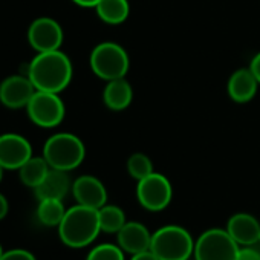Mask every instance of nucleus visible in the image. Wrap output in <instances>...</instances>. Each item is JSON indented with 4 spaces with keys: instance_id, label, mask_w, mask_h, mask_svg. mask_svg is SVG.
I'll return each instance as SVG.
<instances>
[{
    "instance_id": "7ed1b4c3",
    "label": "nucleus",
    "mask_w": 260,
    "mask_h": 260,
    "mask_svg": "<svg viewBox=\"0 0 260 260\" xmlns=\"http://www.w3.org/2000/svg\"><path fill=\"white\" fill-rule=\"evenodd\" d=\"M84 144L74 134H55L49 137L43 146V158L51 169L71 172L84 161Z\"/></svg>"
},
{
    "instance_id": "a211bd4d",
    "label": "nucleus",
    "mask_w": 260,
    "mask_h": 260,
    "mask_svg": "<svg viewBox=\"0 0 260 260\" xmlns=\"http://www.w3.org/2000/svg\"><path fill=\"white\" fill-rule=\"evenodd\" d=\"M49 170H51V167L43 156H31L19 169V178L26 187L36 188L42 184V181L46 178Z\"/></svg>"
},
{
    "instance_id": "aec40b11",
    "label": "nucleus",
    "mask_w": 260,
    "mask_h": 260,
    "mask_svg": "<svg viewBox=\"0 0 260 260\" xmlns=\"http://www.w3.org/2000/svg\"><path fill=\"white\" fill-rule=\"evenodd\" d=\"M66 214L63 201L60 199H43L39 201L37 217L46 226H58Z\"/></svg>"
},
{
    "instance_id": "6e6552de",
    "label": "nucleus",
    "mask_w": 260,
    "mask_h": 260,
    "mask_svg": "<svg viewBox=\"0 0 260 260\" xmlns=\"http://www.w3.org/2000/svg\"><path fill=\"white\" fill-rule=\"evenodd\" d=\"M137 198L143 208L149 211H162L172 202L173 187L164 175L153 172L147 178L138 181Z\"/></svg>"
},
{
    "instance_id": "cd10ccee",
    "label": "nucleus",
    "mask_w": 260,
    "mask_h": 260,
    "mask_svg": "<svg viewBox=\"0 0 260 260\" xmlns=\"http://www.w3.org/2000/svg\"><path fill=\"white\" fill-rule=\"evenodd\" d=\"M8 210H10V204H8V199L0 193V220L5 219V216L8 214Z\"/></svg>"
},
{
    "instance_id": "2eb2a0df",
    "label": "nucleus",
    "mask_w": 260,
    "mask_h": 260,
    "mask_svg": "<svg viewBox=\"0 0 260 260\" xmlns=\"http://www.w3.org/2000/svg\"><path fill=\"white\" fill-rule=\"evenodd\" d=\"M228 95L236 103H248L255 96L258 81L249 68L237 69L228 80Z\"/></svg>"
},
{
    "instance_id": "4468645a",
    "label": "nucleus",
    "mask_w": 260,
    "mask_h": 260,
    "mask_svg": "<svg viewBox=\"0 0 260 260\" xmlns=\"http://www.w3.org/2000/svg\"><path fill=\"white\" fill-rule=\"evenodd\" d=\"M239 246H254L260 242V220L248 213H236L228 219L226 228Z\"/></svg>"
},
{
    "instance_id": "0eeeda50",
    "label": "nucleus",
    "mask_w": 260,
    "mask_h": 260,
    "mask_svg": "<svg viewBox=\"0 0 260 260\" xmlns=\"http://www.w3.org/2000/svg\"><path fill=\"white\" fill-rule=\"evenodd\" d=\"M28 118L39 127L52 128L64 119V103L58 93L36 90L25 107Z\"/></svg>"
},
{
    "instance_id": "9b49d317",
    "label": "nucleus",
    "mask_w": 260,
    "mask_h": 260,
    "mask_svg": "<svg viewBox=\"0 0 260 260\" xmlns=\"http://www.w3.org/2000/svg\"><path fill=\"white\" fill-rule=\"evenodd\" d=\"M36 90L28 75H11L0 83V103L8 109L26 107Z\"/></svg>"
},
{
    "instance_id": "7c9ffc66",
    "label": "nucleus",
    "mask_w": 260,
    "mask_h": 260,
    "mask_svg": "<svg viewBox=\"0 0 260 260\" xmlns=\"http://www.w3.org/2000/svg\"><path fill=\"white\" fill-rule=\"evenodd\" d=\"M4 255V249H2V246H0V257Z\"/></svg>"
},
{
    "instance_id": "dca6fc26",
    "label": "nucleus",
    "mask_w": 260,
    "mask_h": 260,
    "mask_svg": "<svg viewBox=\"0 0 260 260\" xmlns=\"http://www.w3.org/2000/svg\"><path fill=\"white\" fill-rule=\"evenodd\" d=\"M69 190H72V184H71L68 172L57 170V169H51L46 178L42 181V184L34 188L39 201H43V199L63 201Z\"/></svg>"
},
{
    "instance_id": "c756f323",
    "label": "nucleus",
    "mask_w": 260,
    "mask_h": 260,
    "mask_svg": "<svg viewBox=\"0 0 260 260\" xmlns=\"http://www.w3.org/2000/svg\"><path fill=\"white\" fill-rule=\"evenodd\" d=\"M4 167H2V164H0V182H2V179H4Z\"/></svg>"
},
{
    "instance_id": "f8f14e48",
    "label": "nucleus",
    "mask_w": 260,
    "mask_h": 260,
    "mask_svg": "<svg viewBox=\"0 0 260 260\" xmlns=\"http://www.w3.org/2000/svg\"><path fill=\"white\" fill-rule=\"evenodd\" d=\"M72 194L77 204L95 210H100L107 204V190L104 184L92 175H83L77 178L72 184Z\"/></svg>"
},
{
    "instance_id": "f3484780",
    "label": "nucleus",
    "mask_w": 260,
    "mask_h": 260,
    "mask_svg": "<svg viewBox=\"0 0 260 260\" xmlns=\"http://www.w3.org/2000/svg\"><path fill=\"white\" fill-rule=\"evenodd\" d=\"M104 104L115 112L124 110L130 106L134 100V90L130 83L125 78H116L107 81V86L103 93Z\"/></svg>"
},
{
    "instance_id": "ddd939ff",
    "label": "nucleus",
    "mask_w": 260,
    "mask_h": 260,
    "mask_svg": "<svg viewBox=\"0 0 260 260\" xmlns=\"http://www.w3.org/2000/svg\"><path fill=\"white\" fill-rule=\"evenodd\" d=\"M116 240L124 252L134 255L150 249L152 233L141 222H125V225L116 233Z\"/></svg>"
},
{
    "instance_id": "bb28decb",
    "label": "nucleus",
    "mask_w": 260,
    "mask_h": 260,
    "mask_svg": "<svg viewBox=\"0 0 260 260\" xmlns=\"http://www.w3.org/2000/svg\"><path fill=\"white\" fill-rule=\"evenodd\" d=\"M130 260H159V258L155 255V252H153L152 249H146V251H143V252L134 254Z\"/></svg>"
},
{
    "instance_id": "f03ea898",
    "label": "nucleus",
    "mask_w": 260,
    "mask_h": 260,
    "mask_svg": "<svg viewBox=\"0 0 260 260\" xmlns=\"http://www.w3.org/2000/svg\"><path fill=\"white\" fill-rule=\"evenodd\" d=\"M100 233L98 210L80 204L66 210V214L58 225L61 242L71 248H84L90 245Z\"/></svg>"
},
{
    "instance_id": "39448f33",
    "label": "nucleus",
    "mask_w": 260,
    "mask_h": 260,
    "mask_svg": "<svg viewBox=\"0 0 260 260\" xmlns=\"http://www.w3.org/2000/svg\"><path fill=\"white\" fill-rule=\"evenodd\" d=\"M89 63L92 72L106 81L124 78L130 66L125 49L113 42H103L96 45L90 54Z\"/></svg>"
},
{
    "instance_id": "a878e982",
    "label": "nucleus",
    "mask_w": 260,
    "mask_h": 260,
    "mask_svg": "<svg viewBox=\"0 0 260 260\" xmlns=\"http://www.w3.org/2000/svg\"><path fill=\"white\" fill-rule=\"evenodd\" d=\"M249 69H251V72L254 74V77L257 78V81H258V84H260V52L255 54L254 58L251 60Z\"/></svg>"
},
{
    "instance_id": "c85d7f7f",
    "label": "nucleus",
    "mask_w": 260,
    "mask_h": 260,
    "mask_svg": "<svg viewBox=\"0 0 260 260\" xmlns=\"http://www.w3.org/2000/svg\"><path fill=\"white\" fill-rule=\"evenodd\" d=\"M72 2L83 8H95L100 0H72Z\"/></svg>"
},
{
    "instance_id": "393cba45",
    "label": "nucleus",
    "mask_w": 260,
    "mask_h": 260,
    "mask_svg": "<svg viewBox=\"0 0 260 260\" xmlns=\"http://www.w3.org/2000/svg\"><path fill=\"white\" fill-rule=\"evenodd\" d=\"M237 260H260V251L251 246H243L239 249Z\"/></svg>"
},
{
    "instance_id": "f257e3e1",
    "label": "nucleus",
    "mask_w": 260,
    "mask_h": 260,
    "mask_svg": "<svg viewBox=\"0 0 260 260\" xmlns=\"http://www.w3.org/2000/svg\"><path fill=\"white\" fill-rule=\"evenodd\" d=\"M72 63L69 57L57 49L49 52H37V55L28 63L25 75L29 77L34 87L43 92L60 93L72 80Z\"/></svg>"
},
{
    "instance_id": "20e7f679",
    "label": "nucleus",
    "mask_w": 260,
    "mask_h": 260,
    "mask_svg": "<svg viewBox=\"0 0 260 260\" xmlns=\"http://www.w3.org/2000/svg\"><path fill=\"white\" fill-rule=\"evenodd\" d=\"M150 249L159 260H188L194 251V239L179 225H164L152 233Z\"/></svg>"
},
{
    "instance_id": "9d476101",
    "label": "nucleus",
    "mask_w": 260,
    "mask_h": 260,
    "mask_svg": "<svg viewBox=\"0 0 260 260\" xmlns=\"http://www.w3.org/2000/svg\"><path fill=\"white\" fill-rule=\"evenodd\" d=\"M32 156L31 143L19 134L0 135V164L5 170H19Z\"/></svg>"
},
{
    "instance_id": "1a4fd4ad",
    "label": "nucleus",
    "mask_w": 260,
    "mask_h": 260,
    "mask_svg": "<svg viewBox=\"0 0 260 260\" xmlns=\"http://www.w3.org/2000/svg\"><path fill=\"white\" fill-rule=\"evenodd\" d=\"M28 43L36 52L57 51L63 45V29L60 23L51 17H39L28 28Z\"/></svg>"
},
{
    "instance_id": "5701e85b",
    "label": "nucleus",
    "mask_w": 260,
    "mask_h": 260,
    "mask_svg": "<svg viewBox=\"0 0 260 260\" xmlns=\"http://www.w3.org/2000/svg\"><path fill=\"white\" fill-rule=\"evenodd\" d=\"M86 260H124V251L118 245L101 243L87 254Z\"/></svg>"
},
{
    "instance_id": "412c9836",
    "label": "nucleus",
    "mask_w": 260,
    "mask_h": 260,
    "mask_svg": "<svg viewBox=\"0 0 260 260\" xmlns=\"http://www.w3.org/2000/svg\"><path fill=\"white\" fill-rule=\"evenodd\" d=\"M98 217H100V226L101 231L107 234H116L124 225H125V213L122 208L118 205H103L98 210Z\"/></svg>"
},
{
    "instance_id": "6ab92c4d",
    "label": "nucleus",
    "mask_w": 260,
    "mask_h": 260,
    "mask_svg": "<svg viewBox=\"0 0 260 260\" xmlns=\"http://www.w3.org/2000/svg\"><path fill=\"white\" fill-rule=\"evenodd\" d=\"M95 10L98 17L109 25H119L125 22L130 14V5L127 0H100Z\"/></svg>"
},
{
    "instance_id": "b1692460",
    "label": "nucleus",
    "mask_w": 260,
    "mask_h": 260,
    "mask_svg": "<svg viewBox=\"0 0 260 260\" xmlns=\"http://www.w3.org/2000/svg\"><path fill=\"white\" fill-rule=\"evenodd\" d=\"M0 260H37L32 252L26 249H10L4 252V255L0 257Z\"/></svg>"
},
{
    "instance_id": "423d86ee",
    "label": "nucleus",
    "mask_w": 260,
    "mask_h": 260,
    "mask_svg": "<svg viewBox=\"0 0 260 260\" xmlns=\"http://www.w3.org/2000/svg\"><path fill=\"white\" fill-rule=\"evenodd\" d=\"M239 243L226 230L210 228L194 240V260H237Z\"/></svg>"
},
{
    "instance_id": "4be33fe9",
    "label": "nucleus",
    "mask_w": 260,
    "mask_h": 260,
    "mask_svg": "<svg viewBox=\"0 0 260 260\" xmlns=\"http://www.w3.org/2000/svg\"><path fill=\"white\" fill-rule=\"evenodd\" d=\"M127 170L128 175L137 181H141L153 173V164L152 159L144 153H134L127 161Z\"/></svg>"
}]
</instances>
